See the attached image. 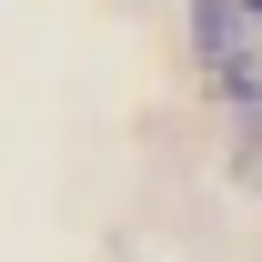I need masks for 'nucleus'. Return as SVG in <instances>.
I'll list each match as a JSON object with an SVG mask.
<instances>
[]
</instances>
